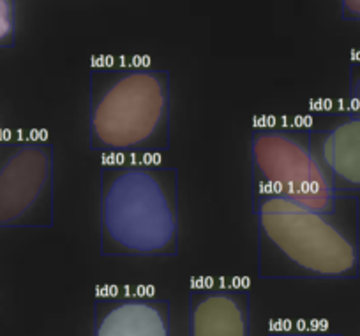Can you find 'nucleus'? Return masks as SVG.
I'll return each instance as SVG.
<instances>
[{
	"mask_svg": "<svg viewBox=\"0 0 360 336\" xmlns=\"http://www.w3.org/2000/svg\"><path fill=\"white\" fill-rule=\"evenodd\" d=\"M263 280H352L359 276V197L339 194L328 208H309L252 192Z\"/></svg>",
	"mask_w": 360,
	"mask_h": 336,
	"instance_id": "nucleus-1",
	"label": "nucleus"
},
{
	"mask_svg": "<svg viewBox=\"0 0 360 336\" xmlns=\"http://www.w3.org/2000/svg\"><path fill=\"white\" fill-rule=\"evenodd\" d=\"M99 238L105 257L179 254V171L150 161L103 164Z\"/></svg>",
	"mask_w": 360,
	"mask_h": 336,
	"instance_id": "nucleus-2",
	"label": "nucleus"
},
{
	"mask_svg": "<svg viewBox=\"0 0 360 336\" xmlns=\"http://www.w3.org/2000/svg\"><path fill=\"white\" fill-rule=\"evenodd\" d=\"M90 148L108 155L159 154L172 141V79L141 64H105L90 71Z\"/></svg>",
	"mask_w": 360,
	"mask_h": 336,
	"instance_id": "nucleus-3",
	"label": "nucleus"
},
{
	"mask_svg": "<svg viewBox=\"0 0 360 336\" xmlns=\"http://www.w3.org/2000/svg\"><path fill=\"white\" fill-rule=\"evenodd\" d=\"M252 192L309 208H328L339 194L321 169L307 127H256L251 134Z\"/></svg>",
	"mask_w": 360,
	"mask_h": 336,
	"instance_id": "nucleus-4",
	"label": "nucleus"
},
{
	"mask_svg": "<svg viewBox=\"0 0 360 336\" xmlns=\"http://www.w3.org/2000/svg\"><path fill=\"white\" fill-rule=\"evenodd\" d=\"M53 226V147L0 141V229Z\"/></svg>",
	"mask_w": 360,
	"mask_h": 336,
	"instance_id": "nucleus-5",
	"label": "nucleus"
},
{
	"mask_svg": "<svg viewBox=\"0 0 360 336\" xmlns=\"http://www.w3.org/2000/svg\"><path fill=\"white\" fill-rule=\"evenodd\" d=\"M311 147L338 194L360 192V111L316 115L307 126Z\"/></svg>",
	"mask_w": 360,
	"mask_h": 336,
	"instance_id": "nucleus-6",
	"label": "nucleus"
},
{
	"mask_svg": "<svg viewBox=\"0 0 360 336\" xmlns=\"http://www.w3.org/2000/svg\"><path fill=\"white\" fill-rule=\"evenodd\" d=\"M248 287L198 283L189 290V336H251Z\"/></svg>",
	"mask_w": 360,
	"mask_h": 336,
	"instance_id": "nucleus-7",
	"label": "nucleus"
},
{
	"mask_svg": "<svg viewBox=\"0 0 360 336\" xmlns=\"http://www.w3.org/2000/svg\"><path fill=\"white\" fill-rule=\"evenodd\" d=\"M92 336H172L169 301L148 296H99Z\"/></svg>",
	"mask_w": 360,
	"mask_h": 336,
	"instance_id": "nucleus-8",
	"label": "nucleus"
},
{
	"mask_svg": "<svg viewBox=\"0 0 360 336\" xmlns=\"http://www.w3.org/2000/svg\"><path fill=\"white\" fill-rule=\"evenodd\" d=\"M16 43V0H0V48Z\"/></svg>",
	"mask_w": 360,
	"mask_h": 336,
	"instance_id": "nucleus-9",
	"label": "nucleus"
},
{
	"mask_svg": "<svg viewBox=\"0 0 360 336\" xmlns=\"http://www.w3.org/2000/svg\"><path fill=\"white\" fill-rule=\"evenodd\" d=\"M349 107L360 111V58L349 65Z\"/></svg>",
	"mask_w": 360,
	"mask_h": 336,
	"instance_id": "nucleus-10",
	"label": "nucleus"
},
{
	"mask_svg": "<svg viewBox=\"0 0 360 336\" xmlns=\"http://www.w3.org/2000/svg\"><path fill=\"white\" fill-rule=\"evenodd\" d=\"M269 336H335L332 332L321 331V329H311V328H285L276 329L270 332Z\"/></svg>",
	"mask_w": 360,
	"mask_h": 336,
	"instance_id": "nucleus-11",
	"label": "nucleus"
},
{
	"mask_svg": "<svg viewBox=\"0 0 360 336\" xmlns=\"http://www.w3.org/2000/svg\"><path fill=\"white\" fill-rule=\"evenodd\" d=\"M341 13L348 22H360V0H341Z\"/></svg>",
	"mask_w": 360,
	"mask_h": 336,
	"instance_id": "nucleus-12",
	"label": "nucleus"
}]
</instances>
